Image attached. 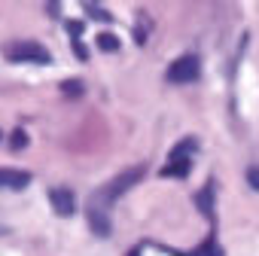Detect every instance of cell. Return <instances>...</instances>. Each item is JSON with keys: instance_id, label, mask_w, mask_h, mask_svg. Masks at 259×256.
Returning <instances> with one entry per match:
<instances>
[{"instance_id": "cell-7", "label": "cell", "mask_w": 259, "mask_h": 256, "mask_svg": "<svg viewBox=\"0 0 259 256\" xmlns=\"http://www.w3.org/2000/svg\"><path fill=\"white\" fill-rule=\"evenodd\" d=\"M89 223L98 235H110V220H107V210L98 204V201H89Z\"/></svg>"}, {"instance_id": "cell-11", "label": "cell", "mask_w": 259, "mask_h": 256, "mask_svg": "<svg viewBox=\"0 0 259 256\" xmlns=\"http://www.w3.org/2000/svg\"><path fill=\"white\" fill-rule=\"evenodd\" d=\"M85 13H92V16H95V19H101V22H110V19H113L107 10H101V7H95V4H85Z\"/></svg>"}, {"instance_id": "cell-9", "label": "cell", "mask_w": 259, "mask_h": 256, "mask_svg": "<svg viewBox=\"0 0 259 256\" xmlns=\"http://www.w3.org/2000/svg\"><path fill=\"white\" fill-rule=\"evenodd\" d=\"M177 256H223V247H220V244H217V238L210 235V238L195 250V253H177Z\"/></svg>"}, {"instance_id": "cell-13", "label": "cell", "mask_w": 259, "mask_h": 256, "mask_svg": "<svg viewBox=\"0 0 259 256\" xmlns=\"http://www.w3.org/2000/svg\"><path fill=\"white\" fill-rule=\"evenodd\" d=\"M28 144V135L22 132V128H16V132H13V150H22Z\"/></svg>"}, {"instance_id": "cell-3", "label": "cell", "mask_w": 259, "mask_h": 256, "mask_svg": "<svg viewBox=\"0 0 259 256\" xmlns=\"http://www.w3.org/2000/svg\"><path fill=\"white\" fill-rule=\"evenodd\" d=\"M141 177H144V165H138V168H132V171H122L116 180H110V183H107V186H104V189L95 195V201H104V204H110V201H113V198H119L125 189H132V186H135Z\"/></svg>"}, {"instance_id": "cell-10", "label": "cell", "mask_w": 259, "mask_h": 256, "mask_svg": "<svg viewBox=\"0 0 259 256\" xmlns=\"http://www.w3.org/2000/svg\"><path fill=\"white\" fill-rule=\"evenodd\" d=\"M95 40H98V49H104V52H116L119 49V37L116 34H98Z\"/></svg>"}, {"instance_id": "cell-8", "label": "cell", "mask_w": 259, "mask_h": 256, "mask_svg": "<svg viewBox=\"0 0 259 256\" xmlns=\"http://www.w3.org/2000/svg\"><path fill=\"white\" fill-rule=\"evenodd\" d=\"M213 189H217V183H213V180H207V183H204V189L198 192V207L204 210V217H207V220H213Z\"/></svg>"}, {"instance_id": "cell-14", "label": "cell", "mask_w": 259, "mask_h": 256, "mask_svg": "<svg viewBox=\"0 0 259 256\" xmlns=\"http://www.w3.org/2000/svg\"><path fill=\"white\" fill-rule=\"evenodd\" d=\"M247 183H250L253 189H259V168H250V171H247Z\"/></svg>"}, {"instance_id": "cell-1", "label": "cell", "mask_w": 259, "mask_h": 256, "mask_svg": "<svg viewBox=\"0 0 259 256\" xmlns=\"http://www.w3.org/2000/svg\"><path fill=\"white\" fill-rule=\"evenodd\" d=\"M4 52H7V58L16 61V64H49V61H52L49 49L40 46V43H34V40H16V43H10Z\"/></svg>"}, {"instance_id": "cell-5", "label": "cell", "mask_w": 259, "mask_h": 256, "mask_svg": "<svg viewBox=\"0 0 259 256\" xmlns=\"http://www.w3.org/2000/svg\"><path fill=\"white\" fill-rule=\"evenodd\" d=\"M49 201H52V210H55L58 217H70V214L76 210L73 192H70V189H64V186H55V189H49Z\"/></svg>"}, {"instance_id": "cell-12", "label": "cell", "mask_w": 259, "mask_h": 256, "mask_svg": "<svg viewBox=\"0 0 259 256\" xmlns=\"http://www.w3.org/2000/svg\"><path fill=\"white\" fill-rule=\"evenodd\" d=\"M61 89H64V95H82V82L79 79H67Z\"/></svg>"}, {"instance_id": "cell-4", "label": "cell", "mask_w": 259, "mask_h": 256, "mask_svg": "<svg viewBox=\"0 0 259 256\" xmlns=\"http://www.w3.org/2000/svg\"><path fill=\"white\" fill-rule=\"evenodd\" d=\"M198 58L195 55H183V58H177L171 67H168V79L171 82H192V79H198Z\"/></svg>"}, {"instance_id": "cell-2", "label": "cell", "mask_w": 259, "mask_h": 256, "mask_svg": "<svg viewBox=\"0 0 259 256\" xmlns=\"http://www.w3.org/2000/svg\"><path fill=\"white\" fill-rule=\"evenodd\" d=\"M195 141L192 138H183L174 150H171V156H168V165L162 168V177H186L189 174V168H192V153H195Z\"/></svg>"}, {"instance_id": "cell-6", "label": "cell", "mask_w": 259, "mask_h": 256, "mask_svg": "<svg viewBox=\"0 0 259 256\" xmlns=\"http://www.w3.org/2000/svg\"><path fill=\"white\" fill-rule=\"evenodd\" d=\"M31 183L28 171H13V168H0V189H25Z\"/></svg>"}]
</instances>
